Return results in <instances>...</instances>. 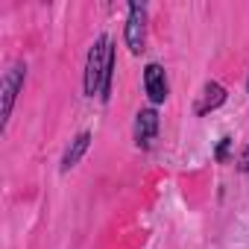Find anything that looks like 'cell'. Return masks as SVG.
<instances>
[{"mask_svg":"<svg viewBox=\"0 0 249 249\" xmlns=\"http://www.w3.org/2000/svg\"><path fill=\"white\" fill-rule=\"evenodd\" d=\"M246 91H249V76H246Z\"/></svg>","mask_w":249,"mask_h":249,"instance_id":"cell-10","label":"cell"},{"mask_svg":"<svg viewBox=\"0 0 249 249\" xmlns=\"http://www.w3.org/2000/svg\"><path fill=\"white\" fill-rule=\"evenodd\" d=\"M226 88L220 85V82H205L202 85V91L196 94V103H194V114H211V111H217L223 103H226Z\"/></svg>","mask_w":249,"mask_h":249,"instance_id":"cell-6","label":"cell"},{"mask_svg":"<svg viewBox=\"0 0 249 249\" xmlns=\"http://www.w3.org/2000/svg\"><path fill=\"white\" fill-rule=\"evenodd\" d=\"M123 41L138 56L147 47V3H129V18L123 27Z\"/></svg>","mask_w":249,"mask_h":249,"instance_id":"cell-2","label":"cell"},{"mask_svg":"<svg viewBox=\"0 0 249 249\" xmlns=\"http://www.w3.org/2000/svg\"><path fill=\"white\" fill-rule=\"evenodd\" d=\"M88 147H91V132H79V135L68 144V150H65V156H62V173L73 170V167L82 161V156L88 153Z\"/></svg>","mask_w":249,"mask_h":249,"instance_id":"cell-7","label":"cell"},{"mask_svg":"<svg viewBox=\"0 0 249 249\" xmlns=\"http://www.w3.org/2000/svg\"><path fill=\"white\" fill-rule=\"evenodd\" d=\"M111 79H114V44L108 36H100L85 59V76H82L85 97H100L103 103H108Z\"/></svg>","mask_w":249,"mask_h":249,"instance_id":"cell-1","label":"cell"},{"mask_svg":"<svg viewBox=\"0 0 249 249\" xmlns=\"http://www.w3.org/2000/svg\"><path fill=\"white\" fill-rule=\"evenodd\" d=\"M159 126H161V117L156 111V106H147L135 114V129H132V138H135V147L141 150H150L156 135H159Z\"/></svg>","mask_w":249,"mask_h":249,"instance_id":"cell-3","label":"cell"},{"mask_svg":"<svg viewBox=\"0 0 249 249\" xmlns=\"http://www.w3.org/2000/svg\"><path fill=\"white\" fill-rule=\"evenodd\" d=\"M229 144H231L229 138H223V141H220V147H217V153H214V159H217V161H226V156H229Z\"/></svg>","mask_w":249,"mask_h":249,"instance_id":"cell-9","label":"cell"},{"mask_svg":"<svg viewBox=\"0 0 249 249\" xmlns=\"http://www.w3.org/2000/svg\"><path fill=\"white\" fill-rule=\"evenodd\" d=\"M144 91H147V97H150L153 106H161L167 100L170 85H167V73H164V68L159 62H150L144 68Z\"/></svg>","mask_w":249,"mask_h":249,"instance_id":"cell-5","label":"cell"},{"mask_svg":"<svg viewBox=\"0 0 249 249\" xmlns=\"http://www.w3.org/2000/svg\"><path fill=\"white\" fill-rule=\"evenodd\" d=\"M237 170L240 173H249V144L240 150V156H237Z\"/></svg>","mask_w":249,"mask_h":249,"instance_id":"cell-8","label":"cell"},{"mask_svg":"<svg viewBox=\"0 0 249 249\" xmlns=\"http://www.w3.org/2000/svg\"><path fill=\"white\" fill-rule=\"evenodd\" d=\"M24 82H27V65L24 62L9 65V71L3 73V126L12 117V108H15V100H18V91L24 88Z\"/></svg>","mask_w":249,"mask_h":249,"instance_id":"cell-4","label":"cell"}]
</instances>
